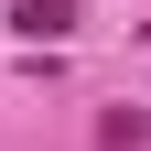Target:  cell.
Instances as JSON below:
<instances>
[{
  "label": "cell",
  "instance_id": "obj_1",
  "mask_svg": "<svg viewBox=\"0 0 151 151\" xmlns=\"http://www.w3.org/2000/svg\"><path fill=\"white\" fill-rule=\"evenodd\" d=\"M11 32H32V43H65V32H76V0H11Z\"/></svg>",
  "mask_w": 151,
  "mask_h": 151
},
{
  "label": "cell",
  "instance_id": "obj_2",
  "mask_svg": "<svg viewBox=\"0 0 151 151\" xmlns=\"http://www.w3.org/2000/svg\"><path fill=\"white\" fill-rule=\"evenodd\" d=\"M140 140H151L140 108H108V119H97V151H140Z\"/></svg>",
  "mask_w": 151,
  "mask_h": 151
}]
</instances>
